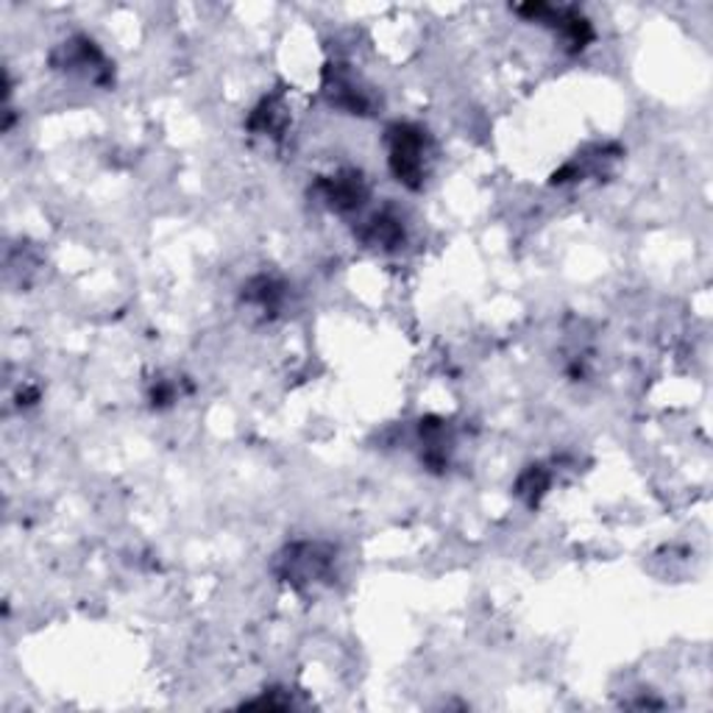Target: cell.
<instances>
[{
    "label": "cell",
    "mask_w": 713,
    "mask_h": 713,
    "mask_svg": "<svg viewBox=\"0 0 713 713\" xmlns=\"http://www.w3.org/2000/svg\"><path fill=\"white\" fill-rule=\"evenodd\" d=\"M323 93H327L329 104L345 109L349 115H369L374 100H371L369 89H363L360 78L349 71L345 65H329L323 73Z\"/></svg>",
    "instance_id": "obj_3"
},
{
    "label": "cell",
    "mask_w": 713,
    "mask_h": 713,
    "mask_svg": "<svg viewBox=\"0 0 713 713\" xmlns=\"http://www.w3.org/2000/svg\"><path fill=\"white\" fill-rule=\"evenodd\" d=\"M318 190H321L329 210L340 212V215L360 210L369 201V184H365L360 170H340V173L327 175L318 182Z\"/></svg>",
    "instance_id": "obj_4"
},
{
    "label": "cell",
    "mask_w": 713,
    "mask_h": 713,
    "mask_svg": "<svg viewBox=\"0 0 713 713\" xmlns=\"http://www.w3.org/2000/svg\"><path fill=\"white\" fill-rule=\"evenodd\" d=\"M546 488H550V473H546L541 466H530L519 477L515 493H519L521 499H526V504H539L541 497L546 493Z\"/></svg>",
    "instance_id": "obj_8"
},
{
    "label": "cell",
    "mask_w": 713,
    "mask_h": 713,
    "mask_svg": "<svg viewBox=\"0 0 713 713\" xmlns=\"http://www.w3.org/2000/svg\"><path fill=\"white\" fill-rule=\"evenodd\" d=\"M356 237L371 248H398L404 243V221L393 210H382L371 215L369 221L360 226Z\"/></svg>",
    "instance_id": "obj_5"
},
{
    "label": "cell",
    "mask_w": 713,
    "mask_h": 713,
    "mask_svg": "<svg viewBox=\"0 0 713 713\" xmlns=\"http://www.w3.org/2000/svg\"><path fill=\"white\" fill-rule=\"evenodd\" d=\"M281 296H285V290H281L279 281L270 279V276H257V279L248 281L246 299L259 305L263 310H276V307L281 305Z\"/></svg>",
    "instance_id": "obj_7"
},
{
    "label": "cell",
    "mask_w": 713,
    "mask_h": 713,
    "mask_svg": "<svg viewBox=\"0 0 713 713\" xmlns=\"http://www.w3.org/2000/svg\"><path fill=\"white\" fill-rule=\"evenodd\" d=\"M329 566H332V550L321 544H292L276 561V574L285 583L310 585L327 577Z\"/></svg>",
    "instance_id": "obj_2"
},
{
    "label": "cell",
    "mask_w": 713,
    "mask_h": 713,
    "mask_svg": "<svg viewBox=\"0 0 713 713\" xmlns=\"http://www.w3.org/2000/svg\"><path fill=\"white\" fill-rule=\"evenodd\" d=\"M387 162L393 175L409 190H418L427 175L429 137L422 126L415 124H393L387 129Z\"/></svg>",
    "instance_id": "obj_1"
},
{
    "label": "cell",
    "mask_w": 713,
    "mask_h": 713,
    "mask_svg": "<svg viewBox=\"0 0 713 713\" xmlns=\"http://www.w3.org/2000/svg\"><path fill=\"white\" fill-rule=\"evenodd\" d=\"M285 106H281V98H265L263 104L254 109L252 120H248V126L257 131H263V135H270V137H279V131L285 129Z\"/></svg>",
    "instance_id": "obj_6"
}]
</instances>
